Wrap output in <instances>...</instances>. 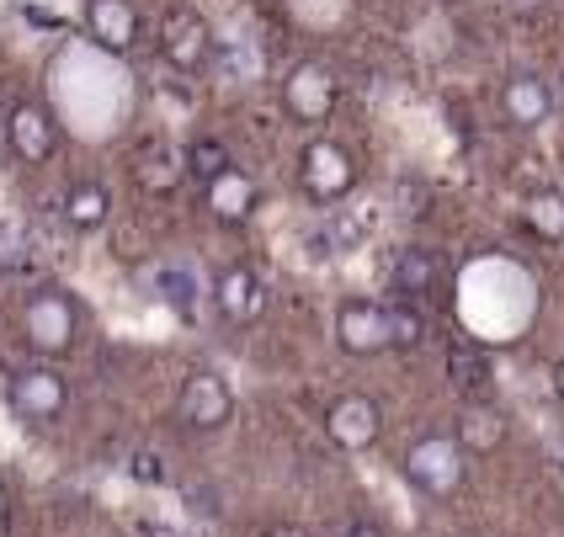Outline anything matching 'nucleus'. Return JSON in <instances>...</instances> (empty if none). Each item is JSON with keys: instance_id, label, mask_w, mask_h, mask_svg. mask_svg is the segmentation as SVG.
I'll return each mask as SVG.
<instances>
[{"instance_id": "20e7f679", "label": "nucleus", "mask_w": 564, "mask_h": 537, "mask_svg": "<svg viewBox=\"0 0 564 537\" xmlns=\"http://www.w3.org/2000/svg\"><path fill=\"white\" fill-rule=\"evenodd\" d=\"M6 405L17 420H28V426H54L69 405V383L48 368V362H37V368H22L11 388H6Z\"/></svg>"}, {"instance_id": "f03ea898", "label": "nucleus", "mask_w": 564, "mask_h": 537, "mask_svg": "<svg viewBox=\"0 0 564 537\" xmlns=\"http://www.w3.org/2000/svg\"><path fill=\"white\" fill-rule=\"evenodd\" d=\"M75 330H80V315H75V304H69L64 287H43V293L28 298L22 336H28V347L37 357H64V351L75 347Z\"/></svg>"}, {"instance_id": "1a4fd4ad", "label": "nucleus", "mask_w": 564, "mask_h": 537, "mask_svg": "<svg viewBox=\"0 0 564 537\" xmlns=\"http://www.w3.org/2000/svg\"><path fill=\"white\" fill-rule=\"evenodd\" d=\"M378 431H383V410H378V399H368V394H341L325 410V437L341 447V452H368L378 442Z\"/></svg>"}, {"instance_id": "9b49d317", "label": "nucleus", "mask_w": 564, "mask_h": 537, "mask_svg": "<svg viewBox=\"0 0 564 537\" xmlns=\"http://www.w3.org/2000/svg\"><path fill=\"white\" fill-rule=\"evenodd\" d=\"M214 309H219L224 325H256L267 309V287L251 266H224L214 277Z\"/></svg>"}, {"instance_id": "7ed1b4c3", "label": "nucleus", "mask_w": 564, "mask_h": 537, "mask_svg": "<svg viewBox=\"0 0 564 537\" xmlns=\"http://www.w3.org/2000/svg\"><path fill=\"white\" fill-rule=\"evenodd\" d=\"M299 182H304V191L319 208H330V202H341L346 191L357 187V160L336 139H314L304 160H299Z\"/></svg>"}, {"instance_id": "aec40b11", "label": "nucleus", "mask_w": 564, "mask_h": 537, "mask_svg": "<svg viewBox=\"0 0 564 537\" xmlns=\"http://www.w3.org/2000/svg\"><path fill=\"white\" fill-rule=\"evenodd\" d=\"M506 442V415L496 405H469L458 420V447L464 452H496Z\"/></svg>"}, {"instance_id": "2eb2a0df", "label": "nucleus", "mask_w": 564, "mask_h": 537, "mask_svg": "<svg viewBox=\"0 0 564 537\" xmlns=\"http://www.w3.org/2000/svg\"><path fill=\"white\" fill-rule=\"evenodd\" d=\"M373 234V208H336L325 229H314V255H346L362 251V240Z\"/></svg>"}, {"instance_id": "5701e85b", "label": "nucleus", "mask_w": 564, "mask_h": 537, "mask_svg": "<svg viewBox=\"0 0 564 537\" xmlns=\"http://www.w3.org/2000/svg\"><path fill=\"white\" fill-rule=\"evenodd\" d=\"M528 229L549 245H564V191H533L528 197Z\"/></svg>"}, {"instance_id": "393cba45", "label": "nucleus", "mask_w": 564, "mask_h": 537, "mask_svg": "<svg viewBox=\"0 0 564 537\" xmlns=\"http://www.w3.org/2000/svg\"><path fill=\"white\" fill-rule=\"evenodd\" d=\"M389 336H394V347H421L426 341V315L415 304H389Z\"/></svg>"}, {"instance_id": "c756f323", "label": "nucleus", "mask_w": 564, "mask_h": 537, "mask_svg": "<svg viewBox=\"0 0 564 537\" xmlns=\"http://www.w3.org/2000/svg\"><path fill=\"white\" fill-rule=\"evenodd\" d=\"M6 527H11V506H6V490H0V537H6Z\"/></svg>"}, {"instance_id": "bb28decb", "label": "nucleus", "mask_w": 564, "mask_h": 537, "mask_svg": "<svg viewBox=\"0 0 564 537\" xmlns=\"http://www.w3.org/2000/svg\"><path fill=\"white\" fill-rule=\"evenodd\" d=\"M346 537H383V527H378V522H368V516H362V522H351V527H346Z\"/></svg>"}, {"instance_id": "cd10ccee", "label": "nucleus", "mask_w": 564, "mask_h": 537, "mask_svg": "<svg viewBox=\"0 0 564 537\" xmlns=\"http://www.w3.org/2000/svg\"><path fill=\"white\" fill-rule=\"evenodd\" d=\"M511 6V17H538L543 11V0H506Z\"/></svg>"}, {"instance_id": "a878e982", "label": "nucleus", "mask_w": 564, "mask_h": 537, "mask_svg": "<svg viewBox=\"0 0 564 537\" xmlns=\"http://www.w3.org/2000/svg\"><path fill=\"white\" fill-rule=\"evenodd\" d=\"M128 479H133V484H160V479H165L160 452H133V458H128Z\"/></svg>"}, {"instance_id": "a211bd4d", "label": "nucleus", "mask_w": 564, "mask_h": 537, "mask_svg": "<svg viewBox=\"0 0 564 537\" xmlns=\"http://www.w3.org/2000/svg\"><path fill=\"white\" fill-rule=\"evenodd\" d=\"M107 213H112V191L101 187V182H75V187H69V197H64V223H69L75 234H91V229H101V223H107Z\"/></svg>"}, {"instance_id": "f8f14e48", "label": "nucleus", "mask_w": 564, "mask_h": 537, "mask_svg": "<svg viewBox=\"0 0 564 537\" xmlns=\"http://www.w3.org/2000/svg\"><path fill=\"white\" fill-rule=\"evenodd\" d=\"M86 32L96 37V48L128 54L139 43V11H133V0H91L86 6Z\"/></svg>"}, {"instance_id": "c85d7f7f", "label": "nucleus", "mask_w": 564, "mask_h": 537, "mask_svg": "<svg viewBox=\"0 0 564 537\" xmlns=\"http://www.w3.org/2000/svg\"><path fill=\"white\" fill-rule=\"evenodd\" d=\"M267 537H310V533H304V527H293V522H282V527H272Z\"/></svg>"}, {"instance_id": "f257e3e1", "label": "nucleus", "mask_w": 564, "mask_h": 537, "mask_svg": "<svg viewBox=\"0 0 564 537\" xmlns=\"http://www.w3.org/2000/svg\"><path fill=\"white\" fill-rule=\"evenodd\" d=\"M464 447L458 437H447V431H426V437H415L405 447V458H400V474L421 490V495H432V501H447L458 484H464Z\"/></svg>"}, {"instance_id": "7c9ffc66", "label": "nucleus", "mask_w": 564, "mask_h": 537, "mask_svg": "<svg viewBox=\"0 0 564 537\" xmlns=\"http://www.w3.org/2000/svg\"><path fill=\"white\" fill-rule=\"evenodd\" d=\"M554 388H560V399H564V362L554 368Z\"/></svg>"}, {"instance_id": "6ab92c4d", "label": "nucleus", "mask_w": 564, "mask_h": 537, "mask_svg": "<svg viewBox=\"0 0 564 537\" xmlns=\"http://www.w3.org/2000/svg\"><path fill=\"white\" fill-rule=\"evenodd\" d=\"M447 379H453V388H464L469 399H479V394L490 388V357H485V347L453 341V347H447Z\"/></svg>"}, {"instance_id": "6e6552de", "label": "nucleus", "mask_w": 564, "mask_h": 537, "mask_svg": "<svg viewBox=\"0 0 564 537\" xmlns=\"http://www.w3.org/2000/svg\"><path fill=\"white\" fill-rule=\"evenodd\" d=\"M336 341H341L346 357H378V351L394 347L389 336V304H373V298H346L336 309Z\"/></svg>"}, {"instance_id": "dca6fc26", "label": "nucleus", "mask_w": 564, "mask_h": 537, "mask_svg": "<svg viewBox=\"0 0 564 537\" xmlns=\"http://www.w3.org/2000/svg\"><path fill=\"white\" fill-rule=\"evenodd\" d=\"M437 283H442V261L426 245H405L394 255V293H400V304H415V298L437 293Z\"/></svg>"}, {"instance_id": "412c9836", "label": "nucleus", "mask_w": 564, "mask_h": 537, "mask_svg": "<svg viewBox=\"0 0 564 537\" xmlns=\"http://www.w3.org/2000/svg\"><path fill=\"white\" fill-rule=\"evenodd\" d=\"M144 283H150V293H155L160 304H171L182 319L197 315V277H192V272H182V266H155Z\"/></svg>"}, {"instance_id": "39448f33", "label": "nucleus", "mask_w": 564, "mask_h": 537, "mask_svg": "<svg viewBox=\"0 0 564 537\" xmlns=\"http://www.w3.org/2000/svg\"><path fill=\"white\" fill-rule=\"evenodd\" d=\"M336 96H341L336 75H330L319 59H304V64H293L288 80H282V112H288L293 123L314 128L336 112Z\"/></svg>"}, {"instance_id": "0eeeda50", "label": "nucleus", "mask_w": 564, "mask_h": 537, "mask_svg": "<svg viewBox=\"0 0 564 537\" xmlns=\"http://www.w3.org/2000/svg\"><path fill=\"white\" fill-rule=\"evenodd\" d=\"M229 415H235V394H229V383H224L219 373H208V368L187 373L182 394H176V420H182L187 431H219Z\"/></svg>"}, {"instance_id": "4be33fe9", "label": "nucleus", "mask_w": 564, "mask_h": 537, "mask_svg": "<svg viewBox=\"0 0 564 537\" xmlns=\"http://www.w3.org/2000/svg\"><path fill=\"white\" fill-rule=\"evenodd\" d=\"M32 255H37V234H32V223L17 213V219H0V272L6 277H17V272H28Z\"/></svg>"}, {"instance_id": "2f4dec72", "label": "nucleus", "mask_w": 564, "mask_h": 537, "mask_svg": "<svg viewBox=\"0 0 564 537\" xmlns=\"http://www.w3.org/2000/svg\"><path fill=\"white\" fill-rule=\"evenodd\" d=\"M560 101H564V80H560Z\"/></svg>"}, {"instance_id": "ddd939ff", "label": "nucleus", "mask_w": 564, "mask_h": 537, "mask_svg": "<svg viewBox=\"0 0 564 537\" xmlns=\"http://www.w3.org/2000/svg\"><path fill=\"white\" fill-rule=\"evenodd\" d=\"M549 112H554V91H549V80L543 75H511L501 91V118L511 128H538L549 123Z\"/></svg>"}, {"instance_id": "423d86ee", "label": "nucleus", "mask_w": 564, "mask_h": 537, "mask_svg": "<svg viewBox=\"0 0 564 537\" xmlns=\"http://www.w3.org/2000/svg\"><path fill=\"white\" fill-rule=\"evenodd\" d=\"M160 54L171 69H182V75H197L203 64L214 59V28L187 11V6H176V11H165V22H160Z\"/></svg>"}, {"instance_id": "9d476101", "label": "nucleus", "mask_w": 564, "mask_h": 537, "mask_svg": "<svg viewBox=\"0 0 564 537\" xmlns=\"http://www.w3.org/2000/svg\"><path fill=\"white\" fill-rule=\"evenodd\" d=\"M6 139H11V155L28 160V165H48L59 150V123L48 118V107L22 101L11 118H6Z\"/></svg>"}, {"instance_id": "4468645a", "label": "nucleus", "mask_w": 564, "mask_h": 537, "mask_svg": "<svg viewBox=\"0 0 564 537\" xmlns=\"http://www.w3.org/2000/svg\"><path fill=\"white\" fill-rule=\"evenodd\" d=\"M133 182H139V191H150V197H171V191L187 182V155H176L171 144H150V150L133 155Z\"/></svg>"}, {"instance_id": "f3484780", "label": "nucleus", "mask_w": 564, "mask_h": 537, "mask_svg": "<svg viewBox=\"0 0 564 537\" xmlns=\"http://www.w3.org/2000/svg\"><path fill=\"white\" fill-rule=\"evenodd\" d=\"M256 202H261V191L246 171H224L219 182H208V208L219 223H246L256 213Z\"/></svg>"}, {"instance_id": "b1692460", "label": "nucleus", "mask_w": 564, "mask_h": 537, "mask_svg": "<svg viewBox=\"0 0 564 537\" xmlns=\"http://www.w3.org/2000/svg\"><path fill=\"white\" fill-rule=\"evenodd\" d=\"M224 171H235V160H229V150H224L219 139H192L187 144V176H197V182L208 187V182H219Z\"/></svg>"}]
</instances>
